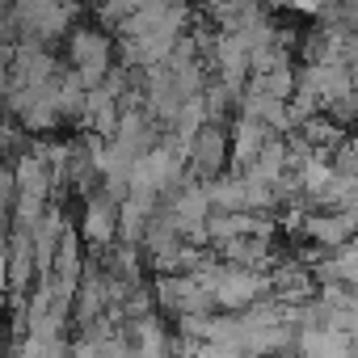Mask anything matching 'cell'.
<instances>
[{"label": "cell", "instance_id": "7a4b0ae2", "mask_svg": "<svg viewBox=\"0 0 358 358\" xmlns=\"http://www.w3.org/2000/svg\"><path fill=\"white\" fill-rule=\"evenodd\" d=\"M80 9H85V0H9L13 38L64 43V34L80 17Z\"/></svg>", "mask_w": 358, "mask_h": 358}, {"label": "cell", "instance_id": "5b68a950", "mask_svg": "<svg viewBox=\"0 0 358 358\" xmlns=\"http://www.w3.org/2000/svg\"><path fill=\"white\" fill-rule=\"evenodd\" d=\"M118 211H122V203H118L110 190H97V194L80 199V220H76V232H80L85 249H101V245L118 241Z\"/></svg>", "mask_w": 358, "mask_h": 358}, {"label": "cell", "instance_id": "52a82bcc", "mask_svg": "<svg viewBox=\"0 0 358 358\" xmlns=\"http://www.w3.org/2000/svg\"><path fill=\"white\" fill-rule=\"evenodd\" d=\"M5 257H9V241L0 236V291H5Z\"/></svg>", "mask_w": 358, "mask_h": 358}, {"label": "cell", "instance_id": "3957f363", "mask_svg": "<svg viewBox=\"0 0 358 358\" xmlns=\"http://www.w3.org/2000/svg\"><path fill=\"white\" fill-rule=\"evenodd\" d=\"M152 295H156V312L177 320V316H190V312H215V295L203 278L186 274V270H173V274H156L152 278Z\"/></svg>", "mask_w": 358, "mask_h": 358}, {"label": "cell", "instance_id": "6da1fadb", "mask_svg": "<svg viewBox=\"0 0 358 358\" xmlns=\"http://www.w3.org/2000/svg\"><path fill=\"white\" fill-rule=\"evenodd\" d=\"M118 59V43H114V30L110 26H93V22H72V30L64 34V64L85 80V89L101 85L106 72L114 68Z\"/></svg>", "mask_w": 358, "mask_h": 358}, {"label": "cell", "instance_id": "8992f818", "mask_svg": "<svg viewBox=\"0 0 358 358\" xmlns=\"http://www.w3.org/2000/svg\"><path fill=\"white\" fill-rule=\"evenodd\" d=\"M329 169L337 177H358V131H345L333 148H329Z\"/></svg>", "mask_w": 358, "mask_h": 358}, {"label": "cell", "instance_id": "277c9868", "mask_svg": "<svg viewBox=\"0 0 358 358\" xmlns=\"http://www.w3.org/2000/svg\"><path fill=\"white\" fill-rule=\"evenodd\" d=\"M186 169H190V177H199V182H211V177H220L224 169H232V131H228V122L207 118L190 135Z\"/></svg>", "mask_w": 358, "mask_h": 358}]
</instances>
